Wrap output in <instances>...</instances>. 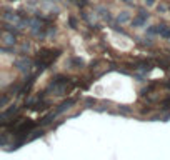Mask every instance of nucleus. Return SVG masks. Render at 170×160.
Segmentation results:
<instances>
[{"label": "nucleus", "mask_w": 170, "mask_h": 160, "mask_svg": "<svg viewBox=\"0 0 170 160\" xmlns=\"http://www.w3.org/2000/svg\"><path fill=\"white\" fill-rule=\"evenodd\" d=\"M100 17H102L103 20H107V22H109V20L112 18V17H110V12L105 10V9H100Z\"/></svg>", "instance_id": "6"}, {"label": "nucleus", "mask_w": 170, "mask_h": 160, "mask_svg": "<svg viewBox=\"0 0 170 160\" xmlns=\"http://www.w3.org/2000/svg\"><path fill=\"white\" fill-rule=\"evenodd\" d=\"M70 64H72V65H75V68H82V67H84V60H82V59H78V57L72 59V60H70Z\"/></svg>", "instance_id": "4"}, {"label": "nucleus", "mask_w": 170, "mask_h": 160, "mask_svg": "<svg viewBox=\"0 0 170 160\" xmlns=\"http://www.w3.org/2000/svg\"><path fill=\"white\" fill-rule=\"evenodd\" d=\"M73 104V102L72 100H68V102H65V104H62L60 105V109L59 110H57V112L55 113H62V112H64V110H67V109H70V105H72Z\"/></svg>", "instance_id": "5"}, {"label": "nucleus", "mask_w": 170, "mask_h": 160, "mask_svg": "<svg viewBox=\"0 0 170 160\" xmlns=\"http://www.w3.org/2000/svg\"><path fill=\"white\" fill-rule=\"evenodd\" d=\"M122 2H125V3H132V0H122Z\"/></svg>", "instance_id": "11"}, {"label": "nucleus", "mask_w": 170, "mask_h": 160, "mask_svg": "<svg viewBox=\"0 0 170 160\" xmlns=\"http://www.w3.org/2000/svg\"><path fill=\"white\" fill-rule=\"evenodd\" d=\"M147 20H148V12L147 10H140L139 14H137V17L132 20V25L134 27H143Z\"/></svg>", "instance_id": "1"}, {"label": "nucleus", "mask_w": 170, "mask_h": 160, "mask_svg": "<svg viewBox=\"0 0 170 160\" xmlns=\"http://www.w3.org/2000/svg\"><path fill=\"white\" fill-rule=\"evenodd\" d=\"M15 67H17L20 72L27 73V72H30V68H32V62L27 59V57H22V59L15 60Z\"/></svg>", "instance_id": "2"}, {"label": "nucleus", "mask_w": 170, "mask_h": 160, "mask_svg": "<svg viewBox=\"0 0 170 160\" xmlns=\"http://www.w3.org/2000/svg\"><path fill=\"white\" fill-rule=\"evenodd\" d=\"M73 3H77L78 7H85L87 3H89V0H72Z\"/></svg>", "instance_id": "7"}, {"label": "nucleus", "mask_w": 170, "mask_h": 160, "mask_svg": "<svg viewBox=\"0 0 170 160\" xmlns=\"http://www.w3.org/2000/svg\"><path fill=\"white\" fill-rule=\"evenodd\" d=\"M143 2L147 3L148 7H150V5H153V3H155V0H143Z\"/></svg>", "instance_id": "10"}, {"label": "nucleus", "mask_w": 170, "mask_h": 160, "mask_svg": "<svg viewBox=\"0 0 170 160\" xmlns=\"http://www.w3.org/2000/svg\"><path fill=\"white\" fill-rule=\"evenodd\" d=\"M128 20H130V14H128V12H120V14L117 15L118 23H125V22H128Z\"/></svg>", "instance_id": "3"}, {"label": "nucleus", "mask_w": 170, "mask_h": 160, "mask_svg": "<svg viewBox=\"0 0 170 160\" xmlns=\"http://www.w3.org/2000/svg\"><path fill=\"white\" fill-rule=\"evenodd\" d=\"M5 42H7V43H14V42H15V37H14V35H7V37H5Z\"/></svg>", "instance_id": "8"}, {"label": "nucleus", "mask_w": 170, "mask_h": 160, "mask_svg": "<svg viewBox=\"0 0 170 160\" xmlns=\"http://www.w3.org/2000/svg\"><path fill=\"white\" fill-rule=\"evenodd\" d=\"M7 100H9L7 97H2V98H0V107H2V105H5V104H7Z\"/></svg>", "instance_id": "9"}]
</instances>
